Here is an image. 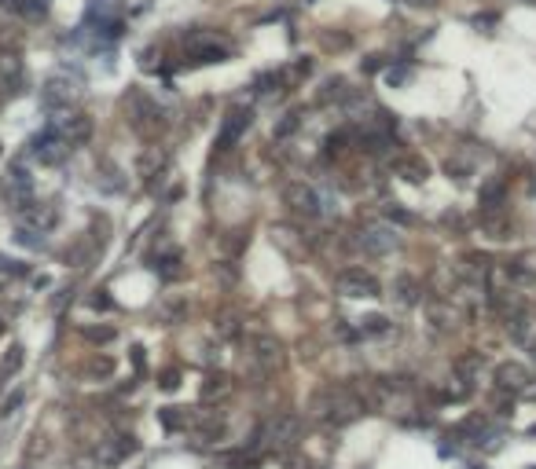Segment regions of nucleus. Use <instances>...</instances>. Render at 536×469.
Returning <instances> with one entry per match:
<instances>
[{
    "label": "nucleus",
    "mask_w": 536,
    "mask_h": 469,
    "mask_svg": "<svg viewBox=\"0 0 536 469\" xmlns=\"http://www.w3.org/2000/svg\"><path fill=\"white\" fill-rule=\"evenodd\" d=\"M360 411H364V400L356 393H349L346 385H327L324 393H316V400H312V414H320L330 425H349L353 418H360Z\"/></svg>",
    "instance_id": "1"
},
{
    "label": "nucleus",
    "mask_w": 536,
    "mask_h": 469,
    "mask_svg": "<svg viewBox=\"0 0 536 469\" xmlns=\"http://www.w3.org/2000/svg\"><path fill=\"white\" fill-rule=\"evenodd\" d=\"M125 110H129V121H133V128L136 133H144V136H155V133H162V110L151 103L144 92H133L129 99H125Z\"/></svg>",
    "instance_id": "2"
},
{
    "label": "nucleus",
    "mask_w": 536,
    "mask_h": 469,
    "mask_svg": "<svg viewBox=\"0 0 536 469\" xmlns=\"http://www.w3.org/2000/svg\"><path fill=\"white\" fill-rule=\"evenodd\" d=\"M283 202H287L290 213L305 216V220H316V216L324 213L320 194H316V187H309V184H287L283 187Z\"/></svg>",
    "instance_id": "3"
},
{
    "label": "nucleus",
    "mask_w": 536,
    "mask_h": 469,
    "mask_svg": "<svg viewBox=\"0 0 536 469\" xmlns=\"http://www.w3.org/2000/svg\"><path fill=\"white\" fill-rule=\"evenodd\" d=\"M298 433H301V418H298V414H276V418L258 433L253 444H265V440H268L272 447H290L298 440Z\"/></svg>",
    "instance_id": "4"
},
{
    "label": "nucleus",
    "mask_w": 536,
    "mask_h": 469,
    "mask_svg": "<svg viewBox=\"0 0 536 469\" xmlns=\"http://www.w3.org/2000/svg\"><path fill=\"white\" fill-rule=\"evenodd\" d=\"M52 133L67 143V147H78V143H85L88 136H92V117L88 114H70L62 110L56 121H52Z\"/></svg>",
    "instance_id": "5"
},
{
    "label": "nucleus",
    "mask_w": 536,
    "mask_h": 469,
    "mask_svg": "<svg viewBox=\"0 0 536 469\" xmlns=\"http://www.w3.org/2000/svg\"><path fill=\"white\" fill-rule=\"evenodd\" d=\"M335 286H338V293H346V297H378V279L364 268H346L335 279Z\"/></svg>",
    "instance_id": "6"
},
{
    "label": "nucleus",
    "mask_w": 536,
    "mask_h": 469,
    "mask_svg": "<svg viewBox=\"0 0 536 469\" xmlns=\"http://www.w3.org/2000/svg\"><path fill=\"white\" fill-rule=\"evenodd\" d=\"M187 51L195 56V62H224L228 59V41L217 33H191L187 37Z\"/></svg>",
    "instance_id": "7"
},
{
    "label": "nucleus",
    "mask_w": 536,
    "mask_h": 469,
    "mask_svg": "<svg viewBox=\"0 0 536 469\" xmlns=\"http://www.w3.org/2000/svg\"><path fill=\"white\" fill-rule=\"evenodd\" d=\"M67 154H70V147L52 133V128H48V133H41V136H33V143H30V158L41 162V165H59L62 158H67Z\"/></svg>",
    "instance_id": "8"
},
{
    "label": "nucleus",
    "mask_w": 536,
    "mask_h": 469,
    "mask_svg": "<svg viewBox=\"0 0 536 469\" xmlns=\"http://www.w3.org/2000/svg\"><path fill=\"white\" fill-rule=\"evenodd\" d=\"M56 220H59L56 202H26V205H22V228H26V231L44 235V231L56 228Z\"/></svg>",
    "instance_id": "9"
},
{
    "label": "nucleus",
    "mask_w": 536,
    "mask_h": 469,
    "mask_svg": "<svg viewBox=\"0 0 536 469\" xmlns=\"http://www.w3.org/2000/svg\"><path fill=\"white\" fill-rule=\"evenodd\" d=\"M253 121V114L250 107H235V110H228L224 117V125H221V133H217V151H228V147H235V139L250 128Z\"/></svg>",
    "instance_id": "10"
},
{
    "label": "nucleus",
    "mask_w": 536,
    "mask_h": 469,
    "mask_svg": "<svg viewBox=\"0 0 536 469\" xmlns=\"http://www.w3.org/2000/svg\"><path fill=\"white\" fill-rule=\"evenodd\" d=\"M74 99H78V85L67 81V77H52V81L44 85V92H41V103H44L48 110H56V114L70 110Z\"/></svg>",
    "instance_id": "11"
},
{
    "label": "nucleus",
    "mask_w": 536,
    "mask_h": 469,
    "mask_svg": "<svg viewBox=\"0 0 536 469\" xmlns=\"http://www.w3.org/2000/svg\"><path fill=\"white\" fill-rule=\"evenodd\" d=\"M4 191H8V202H15L19 210L26 202H33L30 194H33V180H30V173H26V165L22 162H15L8 169V180H4Z\"/></svg>",
    "instance_id": "12"
},
{
    "label": "nucleus",
    "mask_w": 536,
    "mask_h": 469,
    "mask_svg": "<svg viewBox=\"0 0 536 469\" xmlns=\"http://www.w3.org/2000/svg\"><path fill=\"white\" fill-rule=\"evenodd\" d=\"M360 246H364L367 253L382 257V253H390L393 246H397V235H393L390 228H382V224H367V228L360 231Z\"/></svg>",
    "instance_id": "13"
},
{
    "label": "nucleus",
    "mask_w": 536,
    "mask_h": 469,
    "mask_svg": "<svg viewBox=\"0 0 536 469\" xmlns=\"http://www.w3.org/2000/svg\"><path fill=\"white\" fill-rule=\"evenodd\" d=\"M390 169L401 180H408V184H423V180L430 176V165H426V158H419V154H401V158H393Z\"/></svg>",
    "instance_id": "14"
},
{
    "label": "nucleus",
    "mask_w": 536,
    "mask_h": 469,
    "mask_svg": "<svg viewBox=\"0 0 536 469\" xmlns=\"http://www.w3.org/2000/svg\"><path fill=\"white\" fill-rule=\"evenodd\" d=\"M136 436H110L103 447H99V462L103 466H118L122 459H129V454L136 451Z\"/></svg>",
    "instance_id": "15"
},
{
    "label": "nucleus",
    "mask_w": 536,
    "mask_h": 469,
    "mask_svg": "<svg viewBox=\"0 0 536 469\" xmlns=\"http://www.w3.org/2000/svg\"><path fill=\"white\" fill-rule=\"evenodd\" d=\"M250 348H253V359H258L261 367H276V363H279V352H283L272 334H261V337H253V341H250Z\"/></svg>",
    "instance_id": "16"
},
{
    "label": "nucleus",
    "mask_w": 536,
    "mask_h": 469,
    "mask_svg": "<svg viewBox=\"0 0 536 469\" xmlns=\"http://www.w3.org/2000/svg\"><path fill=\"white\" fill-rule=\"evenodd\" d=\"M496 385L500 389H526L529 370L521 367V363H500V367H496Z\"/></svg>",
    "instance_id": "17"
},
{
    "label": "nucleus",
    "mask_w": 536,
    "mask_h": 469,
    "mask_svg": "<svg viewBox=\"0 0 536 469\" xmlns=\"http://www.w3.org/2000/svg\"><path fill=\"white\" fill-rule=\"evenodd\" d=\"M165 165H169V154H165L162 147H147L144 154H140V162H136V169H140V176H144V180H155Z\"/></svg>",
    "instance_id": "18"
},
{
    "label": "nucleus",
    "mask_w": 536,
    "mask_h": 469,
    "mask_svg": "<svg viewBox=\"0 0 536 469\" xmlns=\"http://www.w3.org/2000/svg\"><path fill=\"white\" fill-rule=\"evenodd\" d=\"M272 242L283 250L287 257H301V235L294 228H287V224H276L272 228Z\"/></svg>",
    "instance_id": "19"
},
{
    "label": "nucleus",
    "mask_w": 536,
    "mask_h": 469,
    "mask_svg": "<svg viewBox=\"0 0 536 469\" xmlns=\"http://www.w3.org/2000/svg\"><path fill=\"white\" fill-rule=\"evenodd\" d=\"M22 359H26V352H22V345H11L4 352V359H0V385H8L11 377H15L22 370Z\"/></svg>",
    "instance_id": "20"
},
{
    "label": "nucleus",
    "mask_w": 536,
    "mask_h": 469,
    "mask_svg": "<svg viewBox=\"0 0 536 469\" xmlns=\"http://www.w3.org/2000/svg\"><path fill=\"white\" fill-rule=\"evenodd\" d=\"M481 231L492 235V239H507V235H510V220L500 216L496 210H481Z\"/></svg>",
    "instance_id": "21"
},
{
    "label": "nucleus",
    "mask_w": 536,
    "mask_h": 469,
    "mask_svg": "<svg viewBox=\"0 0 536 469\" xmlns=\"http://www.w3.org/2000/svg\"><path fill=\"white\" fill-rule=\"evenodd\" d=\"M507 330H510V337L514 341H526V334H529V316H526V308L521 305H514L507 312Z\"/></svg>",
    "instance_id": "22"
},
{
    "label": "nucleus",
    "mask_w": 536,
    "mask_h": 469,
    "mask_svg": "<svg viewBox=\"0 0 536 469\" xmlns=\"http://www.w3.org/2000/svg\"><path fill=\"white\" fill-rule=\"evenodd\" d=\"M155 268H158V275H162V279H169V282L184 275V268H181V253H176V250H169V253H162Z\"/></svg>",
    "instance_id": "23"
},
{
    "label": "nucleus",
    "mask_w": 536,
    "mask_h": 469,
    "mask_svg": "<svg viewBox=\"0 0 536 469\" xmlns=\"http://www.w3.org/2000/svg\"><path fill=\"white\" fill-rule=\"evenodd\" d=\"M0 77H4L8 88H19L22 85V62L15 56H0Z\"/></svg>",
    "instance_id": "24"
},
{
    "label": "nucleus",
    "mask_w": 536,
    "mask_h": 469,
    "mask_svg": "<svg viewBox=\"0 0 536 469\" xmlns=\"http://www.w3.org/2000/svg\"><path fill=\"white\" fill-rule=\"evenodd\" d=\"M481 210H500L503 205V180H492V184H485L481 194H478Z\"/></svg>",
    "instance_id": "25"
},
{
    "label": "nucleus",
    "mask_w": 536,
    "mask_h": 469,
    "mask_svg": "<svg viewBox=\"0 0 536 469\" xmlns=\"http://www.w3.org/2000/svg\"><path fill=\"white\" fill-rule=\"evenodd\" d=\"M11 11L15 15H22V19H30V22H37V19H44V0H11Z\"/></svg>",
    "instance_id": "26"
},
{
    "label": "nucleus",
    "mask_w": 536,
    "mask_h": 469,
    "mask_svg": "<svg viewBox=\"0 0 536 469\" xmlns=\"http://www.w3.org/2000/svg\"><path fill=\"white\" fill-rule=\"evenodd\" d=\"M158 422H162V429L176 433V429L187 425V411H181V407H162V411H158Z\"/></svg>",
    "instance_id": "27"
},
{
    "label": "nucleus",
    "mask_w": 536,
    "mask_h": 469,
    "mask_svg": "<svg viewBox=\"0 0 536 469\" xmlns=\"http://www.w3.org/2000/svg\"><path fill=\"white\" fill-rule=\"evenodd\" d=\"M481 367H485L481 352H467V356H459V359H455V374H463V377L481 374Z\"/></svg>",
    "instance_id": "28"
},
{
    "label": "nucleus",
    "mask_w": 536,
    "mask_h": 469,
    "mask_svg": "<svg viewBox=\"0 0 536 469\" xmlns=\"http://www.w3.org/2000/svg\"><path fill=\"white\" fill-rule=\"evenodd\" d=\"M393 293H397L401 305H415L419 301V286H415V279H408V275H401L397 282H393Z\"/></svg>",
    "instance_id": "29"
},
{
    "label": "nucleus",
    "mask_w": 536,
    "mask_h": 469,
    "mask_svg": "<svg viewBox=\"0 0 536 469\" xmlns=\"http://www.w3.org/2000/svg\"><path fill=\"white\" fill-rule=\"evenodd\" d=\"M360 334H364V337L390 334V319H386V316H364V319H360Z\"/></svg>",
    "instance_id": "30"
},
{
    "label": "nucleus",
    "mask_w": 536,
    "mask_h": 469,
    "mask_svg": "<svg viewBox=\"0 0 536 469\" xmlns=\"http://www.w3.org/2000/svg\"><path fill=\"white\" fill-rule=\"evenodd\" d=\"M301 128V114L298 110H290V114H283V121L276 125V139H287V136H294Z\"/></svg>",
    "instance_id": "31"
},
{
    "label": "nucleus",
    "mask_w": 536,
    "mask_h": 469,
    "mask_svg": "<svg viewBox=\"0 0 536 469\" xmlns=\"http://www.w3.org/2000/svg\"><path fill=\"white\" fill-rule=\"evenodd\" d=\"M228 393V377L224 374H210L206 385H202V400H213V396H224Z\"/></svg>",
    "instance_id": "32"
},
{
    "label": "nucleus",
    "mask_w": 536,
    "mask_h": 469,
    "mask_svg": "<svg viewBox=\"0 0 536 469\" xmlns=\"http://www.w3.org/2000/svg\"><path fill=\"white\" fill-rule=\"evenodd\" d=\"M330 99H346V81H342V77H330V81L324 85L320 103H330Z\"/></svg>",
    "instance_id": "33"
},
{
    "label": "nucleus",
    "mask_w": 536,
    "mask_h": 469,
    "mask_svg": "<svg viewBox=\"0 0 536 469\" xmlns=\"http://www.w3.org/2000/svg\"><path fill=\"white\" fill-rule=\"evenodd\" d=\"M382 213H386V220H390V224H401V228H408V224H412V213H408L404 205H397V202H390V205H386V210H382Z\"/></svg>",
    "instance_id": "34"
},
{
    "label": "nucleus",
    "mask_w": 536,
    "mask_h": 469,
    "mask_svg": "<svg viewBox=\"0 0 536 469\" xmlns=\"http://www.w3.org/2000/svg\"><path fill=\"white\" fill-rule=\"evenodd\" d=\"M85 341L107 345V341H114V330H110V327H85Z\"/></svg>",
    "instance_id": "35"
},
{
    "label": "nucleus",
    "mask_w": 536,
    "mask_h": 469,
    "mask_svg": "<svg viewBox=\"0 0 536 469\" xmlns=\"http://www.w3.org/2000/svg\"><path fill=\"white\" fill-rule=\"evenodd\" d=\"M309 74H312V62L309 59H298L294 67L287 70V81H301V77H309Z\"/></svg>",
    "instance_id": "36"
},
{
    "label": "nucleus",
    "mask_w": 536,
    "mask_h": 469,
    "mask_svg": "<svg viewBox=\"0 0 536 469\" xmlns=\"http://www.w3.org/2000/svg\"><path fill=\"white\" fill-rule=\"evenodd\" d=\"M346 133H335V136H327V154H342V151H346Z\"/></svg>",
    "instance_id": "37"
},
{
    "label": "nucleus",
    "mask_w": 536,
    "mask_h": 469,
    "mask_svg": "<svg viewBox=\"0 0 536 469\" xmlns=\"http://www.w3.org/2000/svg\"><path fill=\"white\" fill-rule=\"evenodd\" d=\"M217 330H221V337H235V334H239V327H235L232 316H224L221 323H217Z\"/></svg>",
    "instance_id": "38"
},
{
    "label": "nucleus",
    "mask_w": 536,
    "mask_h": 469,
    "mask_svg": "<svg viewBox=\"0 0 536 469\" xmlns=\"http://www.w3.org/2000/svg\"><path fill=\"white\" fill-rule=\"evenodd\" d=\"M408 77H412V74H408V67H397V70H386V81H390V85H404V81H408Z\"/></svg>",
    "instance_id": "39"
},
{
    "label": "nucleus",
    "mask_w": 536,
    "mask_h": 469,
    "mask_svg": "<svg viewBox=\"0 0 536 469\" xmlns=\"http://www.w3.org/2000/svg\"><path fill=\"white\" fill-rule=\"evenodd\" d=\"M272 85H279L276 74H261V77H258V92H272Z\"/></svg>",
    "instance_id": "40"
},
{
    "label": "nucleus",
    "mask_w": 536,
    "mask_h": 469,
    "mask_svg": "<svg viewBox=\"0 0 536 469\" xmlns=\"http://www.w3.org/2000/svg\"><path fill=\"white\" fill-rule=\"evenodd\" d=\"M22 400H26V396H22V393H15V396H8L4 400V407H0V414H15V407H19V403Z\"/></svg>",
    "instance_id": "41"
},
{
    "label": "nucleus",
    "mask_w": 536,
    "mask_h": 469,
    "mask_svg": "<svg viewBox=\"0 0 536 469\" xmlns=\"http://www.w3.org/2000/svg\"><path fill=\"white\" fill-rule=\"evenodd\" d=\"M360 67H364V74H378L382 70V56H367Z\"/></svg>",
    "instance_id": "42"
},
{
    "label": "nucleus",
    "mask_w": 536,
    "mask_h": 469,
    "mask_svg": "<svg viewBox=\"0 0 536 469\" xmlns=\"http://www.w3.org/2000/svg\"><path fill=\"white\" fill-rule=\"evenodd\" d=\"M158 385H162V389H176V385H181V374H176V370H165Z\"/></svg>",
    "instance_id": "43"
},
{
    "label": "nucleus",
    "mask_w": 536,
    "mask_h": 469,
    "mask_svg": "<svg viewBox=\"0 0 536 469\" xmlns=\"http://www.w3.org/2000/svg\"><path fill=\"white\" fill-rule=\"evenodd\" d=\"M92 308H99V312H107V308H110V297H107V290H96V297H92Z\"/></svg>",
    "instance_id": "44"
},
{
    "label": "nucleus",
    "mask_w": 536,
    "mask_h": 469,
    "mask_svg": "<svg viewBox=\"0 0 536 469\" xmlns=\"http://www.w3.org/2000/svg\"><path fill=\"white\" fill-rule=\"evenodd\" d=\"M110 370H114L110 359H96V363H92V374H110Z\"/></svg>",
    "instance_id": "45"
},
{
    "label": "nucleus",
    "mask_w": 536,
    "mask_h": 469,
    "mask_svg": "<svg viewBox=\"0 0 536 469\" xmlns=\"http://www.w3.org/2000/svg\"><path fill=\"white\" fill-rule=\"evenodd\" d=\"M133 363H136V370H144V348H140V345L133 348Z\"/></svg>",
    "instance_id": "46"
},
{
    "label": "nucleus",
    "mask_w": 536,
    "mask_h": 469,
    "mask_svg": "<svg viewBox=\"0 0 536 469\" xmlns=\"http://www.w3.org/2000/svg\"><path fill=\"white\" fill-rule=\"evenodd\" d=\"M408 4H412V8H437L441 0H408Z\"/></svg>",
    "instance_id": "47"
},
{
    "label": "nucleus",
    "mask_w": 536,
    "mask_h": 469,
    "mask_svg": "<svg viewBox=\"0 0 536 469\" xmlns=\"http://www.w3.org/2000/svg\"><path fill=\"white\" fill-rule=\"evenodd\" d=\"M529 194H536V173L529 176Z\"/></svg>",
    "instance_id": "48"
},
{
    "label": "nucleus",
    "mask_w": 536,
    "mask_h": 469,
    "mask_svg": "<svg viewBox=\"0 0 536 469\" xmlns=\"http://www.w3.org/2000/svg\"><path fill=\"white\" fill-rule=\"evenodd\" d=\"M0 334H4V319H0Z\"/></svg>",
    "instance_id": "49"
},
{
    "label": "nucleus",
    "mask_w": 536,
    "mask_h": 469,
    "mask_svg": "<svg viewBox=\"0 0 536 469\" xmlns=\"http://www.w3.org/2000/svg\"><path fill=\"white\" fill-rule=\"evenodd\" d=\"M533 356H536V345H533Z\"/></svg>",
    "instance_id": "50"
}]
</instances>
